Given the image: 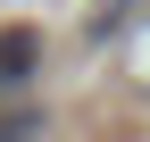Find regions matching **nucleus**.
Returning <instances> with one entry per match:
<instances>
[{"label":"nucleus","mask_w":150,"mask_h":142,"mask_svg":"<svg viewBox=\"0 0 150 142\" xmlns=\"http://www.w3.org/2000/svg\"><path fill=\"white\" fill-rule=\"evenodd\" d=\"M42 75V33L33 25H0V100H17Z\"/></svg>","instance_id":"f257e3e1"},{"label":"nucleus","mask_w":150,"mask_h":142,"mask_svg":"<svg viewBox=\"0 0 150 142\" xmlns=\"http://www.w3.org/2000/svg\"><path fill=\"white\" fill-rule=\"evenodd\" d=\"M0 142H42V117L33 109H0Z\"/></svg>","instance_id":"f03ea898"}]
</instances>
